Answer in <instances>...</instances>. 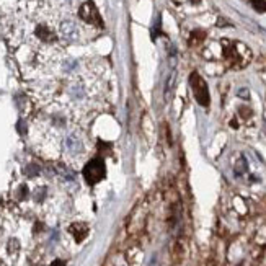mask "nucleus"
<instances>
[{
    "label": "nucleus",
    "mask_w": 266,
    "mask_h": 266,
    "mask_svg": "<svg viewBox=\"0 0 266 266\" xmlns=\"http://www.w3.org/2000/svg\"><path fill=\"white\" fill-rule=\"evenodd\" d=\"M252 5L258 12H266V2L264 0H252Z\"/></svg>",
    "instance_id": "obj_7"
},
{
    "label": "nucleus",
    "mask_w": 266,
    "mask_h": 266,
    "mask_svg": "<svg viewBox=\"0 0 266 266\" xmlns=\"http://www.w3.org/2000/svg\"><path fill=\"white\" fill-rule=\"evenodd\" d=\"M51 266H66V263L62 261V260H56V261H52Z\"/></svg>",
    "instance_id": "obj_8"
},
{
    "label": "nucleus",
    "mask_w": 266,
    "mask_h": 266,
    "mask_svg": "<svg viewBox=\"0 0 266 266\" xmlns=\"http://www.w3.org/2000/svg\"><path fill=\"white\" fill-rule=\"evenodd\" d=\"M106 175V167L105 162L101 159H93L90 160L83 168V178L88 185H97Z\"/></svg>",
    "instance_id": "obj_2"
},
{
    "label": "nucleus",
    "mask_w": 266,
    "mask_h": 266,
    "mask_svg": "<svg viewBox=\"0 0 266 266\" xmlns=\"http://www.w3.org/2000/svg\"><path fill=\"white\" fill-rule=\"evenodd\" d=\"M190 83H191V90H193V95L196 98V101L201 106H208L209 105V90H208V85L204 82V79L198 74V72H193L190 77Z\"/></svg>",
    "instance_id": "obj_3"
},
{
    "label": "nucleus",
    "mask_w": 266,
    "mask_h": 266,
    "mask_svg": "<svg viewBox=\"0 0 266 266\" xmlns=\"http://www.w3.org/2000/svg\"><path fill=\"white\" fill-rule=\"evenodd\" d=\"M222 52L225 61L235 69L247 66L250 59H252L250 49L239 41H222Z\"/></svg>",
    "instance_id": "obj_1"
},
{
    "label": "nucleus",
    "mask_w": 266,
    "mask_h": 266,
    "mask_svg": "<svg viewBox=\"0 0 266 266\" xmlns=\"http://www.w3.org/2000/svg\"><path fill=\"white\" fill-rule=\"evenodd\" d=\"M69 232L72 233V237L75 239V242H80L87 237V233H88V227L85 225V224H82V222H75V224H72L69 227Z\"/></svg>",
    "instance_id": "obj_6"
},
{
    "label": "nucleus",
    "mask_w": 266,
    "mask_h": 266,
    "mask_svg": "<svg viewBox=\"0 0 266 266\" xmlns=\"http://www.w3.org/2000/svg\"><path fill=\"white\" fill-rule=\"evenodd\" d=\"M61 36L67 41H75L79 38V28L74 21H64L61 25Z\"/></svg>",
    "instance_id": "obj_5"
},
{
    "label": "nucleus",
    "mask_w": 266,
    "mask_h": 266,
    "mask_svg": "<svg viewBox=\"0 0 266 266\" xmlns=\"http://www.w3.org/2000/svg\"><path fill=\"white\" fill-rule=\"evenodd\" d=\"M79 17H80L85 23H88V25H95V26H100V25H101L100 13H98V10H97L95 4H92V2L82 4V7L79 9Z\"/></svg>",
    "instance_id": "obj_4"
}]
</instances>
